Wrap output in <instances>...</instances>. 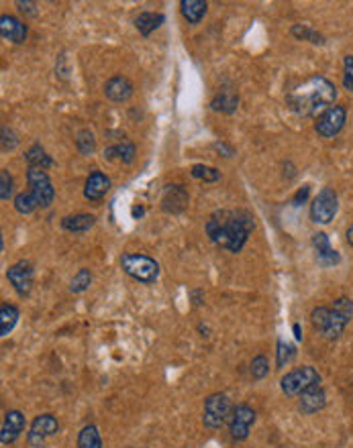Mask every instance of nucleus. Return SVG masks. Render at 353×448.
<instances>
[{"instance_id": "obj_42", "label": "nucleus", "mask_w": 353, "mask_h": 448, "mask_svg": "<svg viewBox=\"0 0 353 448\" xmlns=\"http://www.w3.org/2000/svg\"><path fill=\"white\" fill-rule=\"evenodd\" d=\"M345 236H348V242L353 247V224L348 228V232H345Z\"/></svg>"}, {"instance_id": "obj_9", "label": "nucleus", "mask_w": 353, "mask_h": 448, "mask_svg": "<svg viewBox=\"0 0 353 448\" xmlns=\"http://www.w3.org/2000/svg\"><path fill=\"white\" fill-rule=\"evenodd\" d=\"M345 121H348V110H345L343 106H337V104H335V106L327 108V110L317 119L315 129H317V133H319L321 137L333 139V137H337V135L343 131Z\"/></svg>"}, {"instance_id": "obj_22", "label": "nucleus", "mask_w": 353, "mask_h": 448, "mask_svg": "<svg viewBox=\"0 0 353 448\" xmlns=\"http://www.w3.org/2000/svg\"><path fill=\"white\" fill-rule=\"evenodd\" d=\"M210 106H212V110H217V112L233 114V112L237 110V106H239V96H237L235 92H231V90H223V92H219V94L212 98Z\"/></svg>"}, {"instance_id": "obj_21", "label": "nucleus", "mask_w": 353, "mask_h": 448, "mask_svg": "<svg viewBox=\"0 0 353 448\" xmlns=\"http://www.w3.org/2000/svg\"><path fill=\"white\" fill-rule=\"evenodd\" d=\"M164 21H166V16H164L162 12H141V14L135 18V27H137V31H139L143 37H147V35H151L156 29H160Z\"/></svg>"}, {"instance_id": "obj_10", "label": "nucleus", "mask_w": 353, "mask_h": 448, "mask_svg": "<svg viewBox=\"0 0 353 448\" xmlns=\"http://www.w3.org/2000/svg\"><path fill=\"white\" fill-rule=\"evenodd\" d=\"M58 430H60L58 420L51 414H41V416H37L31 422V428H29V434H27V443H29L31 448H43L45 440L56 436Z\"/></svg>"}, {"instance_id": "obj_15", "label": "nucleus", "mask_w": 353, "mask_h": 448, "mask_svg": "<svg viewBox=\"0 0 353 448\" xmlns=\"http://www.w3.org/2000/svg\"><path fill=\"white\" fill-rule=\"evenodd\" d=\"M327 403V393L321 385H315L311 389H306L302 395H300V401H298V408L304 416H311V414H317L319 410H323Z\"/></svg>"}, {"instance_id": "obj_25", "label": "nucleus", "mask_w": 353, "mask_h": 448, "mask_svg": "<svg viewBox=\"0 0 353 448\" xmlns=\"http://www.w3.org/2000/svg\"><path fill=\"white\" fill-rule=\"evenodd\" d=\"M25 159H27L29 167H37V169H47V167L53 165V159L45 153V149L39 143H35L31 149L27 151Z\"/></svg>"}, {"instance_id": "obj_29", "label": "nucleus", "mask_w": 353, "mask_h": 448, "mask_svg": "<svg viewBox=\"0 0 353 448\" xmlns=\"http://www.w3.org/2000/svg\"><path fill=\"white\" fill-rule=\"evenodd\" d=\"M190 173H192V177H196V179H204V182H208V184L221 179V171H217V169L210 167V165H200V163H198V165H192Z\"/></svg>"}, {"instance_id": "obj_13", "label": "nucleus", "mask_w": 353, "mask_h": 448, "mask_svg": "<svg viewBox=\"0 0 353 448\" xmlns=\"http://www.w3.org/2000/svg\"><path fill=\"white\" fill-rule=\"evenodd\" d=\"M25 424H27V420H25L23 412H19V410H8V412L4 414V418H2V426H0V443H2L4 447L12 445V443L23 434Z\"/></svg>"}, {"instance_id": "obj_34", "label": "nucleus", "mask_w": 353, "mask_h": 448, "mask_svg": "<svg viewBox=\"0 0 353 448\" xmlns=\"http://www.w3.org/2000/svg\"><path fill=\"white\" fill-rule=\"evenodd\" d=\"M269 371V365H267V359H265L264 355H258L254 361H252V367H249V373L254 379H264L265 375Z\"/></svg>"}, {"instance_id": "obj_17", "label": "nucleus", "mask_w": 353, "mask_h": 448, "mask_svg": "<svg viewBox=\"0 0 353 448\" xmlns=\"http://www.w3.org/2000/svg\"><path fill=\"white\" fill-rule=\"evenodd\" d=\"M188 206V194L182 186L172 184L166 186L164 190V198H162V208L170 214H180L184 208Z\"/></svg>"}, {"instance_id": "obj_11", "label": "nucleus", "mask_w": 353, "mask_h": 448, "mask_svg": "<svg viewBox=\"0 0 353 448\" xmlns=\"http://www.w3.org/2000/svg\"><path fill=\"white\" fill-rule=\"evenodd\" d=\"M256 424V410L247 403H239L233 410V416L229 420V430L235 440H245L252 432V426Z\"/></svg>"}, {"instance_id": "obj_6", "label": "nucleus", "mask_w": 353, "mask_h": 448, "mask_svg": "<svg viewBox=\"0 0 353 448\" xmlns=\"http://www.w3.org/2000/svg\"><path fill=\"white\" fill-rule=\"evenodd\" d=\"M321 385V375L315 367H298L290 373H286L280 381V387L286 395L294 397V395H302L306 389Z\"/></svg>"}, {"instance_id": "obj_35", "label": "nucleus", "mask_w": 353, "mask_h": 448, "mask_svg": "<svg viewBox=\"0 0 353 448\" xmlns=\"http://www.w3.org/2000/svg\"><path fill=\"white\" fill-rule=\"evenodd\" d=\"M12 196V177L6 169L0 171V200L6 202Z\"/></svg>"}, {"instance_id": "obj_26", "label": "nucleus", "mask_w": 353, "mask_h": 448, "mask_svg": "<svg viewBox=\"0 0 353 448\" xmlns=\"http://www.w3.org/2000/svg\"><path fill=\"white\" fill-rule=\"evenodd\" d=\"M78 448H102V436L94 424H88L78 434Z\"/></svg>"}, {"instance_id": "obj_12", "label": "nucleus", "mask_w": 353, "mask_h": 448, "mask_svg": "<svg viewBox=\"0 0 353 448\" xmlns=\"http://www.w3.org/2000/svg\"><path fill=\"white\" fill-rule=\"evenodd\" d=\"M33 265L29 261H16L14 265L8 267L6 277L10 282V286L14 288V292L21 298H27L33 290Z\"/></svg>"}, {"instance_id": "obj_36", "label": "nucleus", "mask_w": 353, "mask_h": 448, "mask_svg": "<svg viewBox=\"0 0 353 448\" xmlns=\"http://www.w3.org/2000/svg\"><path fill=\"white\" fill-rule=\"evenodd\" d=\"M333 310H335V312H337L339 316H343V318H345L348 322L352 320L353 303H352V299H350V298H345V296H343V298L337 299V301H335V306H333Z\"/></svg>"}, {"instance_id": "obj_5", "label": "nucleus", "mask_w": 353, "mask_h": 448, "mask_svg": "<svg viewBox=\"0 0 353 448\" xmlns=\"http://www.w3.org/2000/svg\"><path fill=\"white\" fill-rule=\"evenodd\" d=\"M311 320H313V326L329 340H335L343 334L345 326L350 324L343 316H339L333 308H325V306H319L313 310L311 314Z\"/></svg>"}, {"instance_id": "obj_32", "label": "nucleus", "mask_w": 353, "mask_h": 448, "mask_svg": "<svg viewBox=\"0 0 353 448\" xmlns=\"http://www.w3.org/2000/svg\"><path fill=\"white\" fill-rule=\"evenodd\" d=\"M90 284H92V273H90L88 269H80V271L74 275V279H72V284H70V290H72L74 294H82V292L88 290Z\"/></svg>"}, {"instance_id": "obj_40", "label": "nucleus", "mask_w": 353, "mask_h": 448, "mask_svg": "<svg viewBox=\"0 0 353 448\" xmlns=\"http://www.w3.org/2000/svg\"><path fill=\"white\" fill-rule=\"evenodd\" d=\"M308 192H311V188H308V186H304V188H302V190L296 194V198H294V204H298L300 200L304 202V200H306V196H308Z\"/></svg>"}, {"instance_id": "obj_28", "label": "nucleus", "mask_w": 353, "mask_h": 448, "mask_svg": "<svg viewBox=\"0 0 353 448\" xmlns=\"http://www.w3.org/2000/svg\"><path fill=\"white\" fill-rule=\"evenodd\" d=\"M37 208H39V204H37V200L33 198L31 192H23V194H19V196L14 198V210H16L19 214H31V212H35Z\"/></svg>"}, {"instance_id": "obj_8", "label": "nucleus", "mask_w": 353, "mask_h": 448, "mask_svg": "<svg viewBox=\"0 0 353 448\" xmlns=\"http://www.w3.org/2000/svg\"><path fill=\"white\" fill-rule=\"evenodd\" d=\"M337 210H339V198L335 190L323 188L311 204V219L317 224H329L335 219Z\"/></svg>"}, {"instance_id": "obj_16", "label": "nucleus", "mask_w": 353, "mask_h": 448, "mask_svg": "<svg viewBox=\"0 0 353 448\" xmlns=\"http://www.w3.org/2000/svg\"><path fill=\"white\" fill-rule=\"evenodd\" d=\"M0 35H2V39L19 45V43H25V39H27V27L16 16L2 14L0 16Z\"/></svg>"}, {"instance_id": "obj_14", "label": "nucleus", "mask_w": 353, "mask_h": 448, "mask_svg": "<svg viewBox=\"0 0 353 448\" xmlns=\"http://www.w3.org/2000/svg\"><path fill=\"white\" fill-rule=\"evenodd\" d=\"M313 247H315V251H317V259H319L321 265L331 267V265H337V263L341 261L339 253L331 247L329 236H327L325 232H315V234H313Z\"/></svg>"}, {"instance_id": "obj_39", "label": "nucleus", "mask_w": 353, "mask_h": 448, "mask_svg": "<svg viewBox=\"0 0 353 448\" xmlns=\"http://www.w3.org/2000/svg\"><path fill=\"white\" fill-rule=\"evenodd\" d=\"M16 6H19L23 12H29V14H33V16L37 14V10H35V4H33V2H23V0H19V2H16Z\"/></svg>"}, {"instance_id": "obj_20", "label": "nucleus", "mask_w": 353, "mask_h": 448, "mask_svg": "<svg viewBox=\"0 0 353 448\" xmlns=\"http://www.w3.org/2000/svg\"><path fill=\"white\" fill-rule=\"evenodd\" d=\"M180 8H182V14L184 18L190 23V25H198L204 14H206V8L208 4L204 0H182L180 2Z\"/></svg>"}, {"instance_id": "obj_18", "label": "nucleus", "mask_w": 353, "mask_h": 448, "mask_svg": "<svg viewBox=\"0 0 353 448\" xmlns=\"http://www.w3.org/2000/svg\"><path fill=\"white\" fill-rule=\"evenodd\" d=\"M110 190V179L102 171H92L84 186V198L90 202H100Z\"/></svg>"}, {"instance_id": "obj_37", "label": "nucleus", "mask_w": 353, "mask_h": 448, "mask_svg": "<svg viewBox=\"0 0 353 448\" xmlns=\"http://www.w3.org/2000/svg\"><path fill=\"white\" fill-rule=\"evenodd\" d=\"M19 145V139L14 135V131L10 127H2V151H12Z\"/></svg>"}, {"instance_id": "obj_38", "label": "nucleus", "mask_w": 353, "mask_h": 448, "mask_svg": "<svg viewBox=\"0 0 353 448\" xmlns=\"http://www.w3.org/2000/svg\"><path fill=\"white\" fill-rule=\"evenodd\" d=\"M343 86H345V90L353 92V55L345 58V74H343Z\"/></svg>"}, {"instance_id": "obj_19", "label": "nucleus", "mask_w": 353, "mask_h": 448, "mask_svg": "<svg viewBox=\"0 0 353 448\" xmlns=\"http://www.w3.org/2000/svg\"><path fill=\"white\" fill-rule=\"evenodd\" d=\"M104 94L112 100V102H125L133 96V84L123 77V75H114L106 82L104 86Z\"/></svg>"}, {"instance_id": "obj_33", "label": "nucleus", "mask_w": 353, "mask_h": 448, "mask_svg": "<svg viewBox=\"0 0 353 448\" xmlns=\"http://www.w3.org/2000/svg\"><path fill=\"white\" fill-rule=\"evenodd\" d=\"M76 145H78V151L82 155H90L94 151V135L90 133L88 129L80 131L78 133V139H76Z\"/></svg>"}, {"instance_id": "obj_2", "label": "nucleus", "mask_w": 353, "mask_h": 448, "mask_svg": "<svg viewBox=\"0 0 353 448\" xmlns=\"http://www.w3.org/2000/svg\"><path fill=\"white\" fill-rule=\"evenodd\" d=\"M335 96L337 90L327 77L313 75L306 82L298 84L294 90H290L286 102L298 116H321L327 108L333 106Z\"/></svg>"}, {"instance_id": "obj_23", "label": "nucleus", "mask_w": 353, "mask_h": 448, "mask_svg": "<svg viewBox=\"0 0 353 448\" xmlns=\"http://www.w3.org/2000/svg\"><path fill=\"white\" fill-rule=\"evenodd\" d=\"M21 318V312L16 306L12 303H0V336H8L12 332V328L16 326Z\"/></svg>"}, {"instance_id": "obj_30", "label": "nucleus", "mask_w": 353, "mask_h": 448, "mask_svg": "<svg viewBox=\"0 0 353 448\" xmlns=\"http://www.w3.org/2000/svg\"><path fill=\"white\" fill-rule=\"evenodd\" d=\"M296 355V349L290 345V343H284V340H278V351H276V365L278 369L286 367Z\"/></svg>"}, {"instance_id": "obj_4", "label": "nucleus", "mask_w": 353, "mask_h": 448, "mask_svg": "<svg viewBox=\"0 0 353 448\" xmlns=\"http://www.w3.org/2000/svg\"><path fill=\"white\" fill-rule=\"evenodd\" d=\"M235 406L231 403L227 393H212L204 399V412H202V422L206 428L217 430L223 424H227L233 416Z\"/></svg>"}, {"instance_id": "obj_31", "label": "nucleus", "mask_w": 353, "mask_h": 448, "mask_svg": "<svg viewBox=\"0 0 353 448\" xmlns=\"http://www.w3.org/2000/svg\"><path fill=\"white\" fill-rule=\"evenodd\" d=\"M292 35L298 37V39H302V41L317 43V45H323V43H325V39H323L317 31H313L308 25H294V27H292Z\"/></svg>"}, {"instance_id": "obj_1", "label": "nucleus", "mask_w": 353, "mask_h": 448, "mask_svg": "<svg viewBox=\"0 0 353 448\" xmlns=\"http://www.w3.org/2000/svg\"><path fill=\"white\" fill-rule=\"evenodd\" d=\"M256 230V219L247 210H217L206 221V234L208 238L229 251V253H241L247 238Z\"/></svg>"}, {"instance_id": "obj_7", "label": "nucleus", "mask_w": 353, "mask_h": 448, "mask_svg": "<svg viewBox=\"0 0 353 448\" xmlns=\"http://www.w3.org/2000/svg\"><path fill=\"white\" fill-rule=\"evenodd\" d=\"M27 182H29V188H31L29 192L37 200L39 208L51 206V202L56 198V190H53V184H51L49 175L45 173V169L29 167L27 169Z\"/></svg>"}, {"instance_id": "obj_24", "label": "nucleus", "mask_w": 353, "mask_h": 448, "mask_svg": "<svg viewBox=\"0 0 353 448\" xmlns=\"http://www.w3.org/2000/svg\"><path fill=\"white\" fill-rule=\"evenodd\" d=\"M96 223V219L92 214H74V216H66L62 221V228L68 232H86Z\"/></svg>"}, {"instance_id": "obj_41", "label": "nucleus", "mask_w": 353, "mask_h": 448, "mask_svg": "<svg viewBox=\"0 0 353 448\" xmlns=\"http://www.w3.org/2000/svg\"><path fill=\"white\" fill-rule=\"evenodd\" d=\"M292 330H294V336H296V340H302V330H300V324H294V326H292Z\"/></svg>"}, {"instance_id": "obj_27", "label": "nucleus", "mask_w": 353, "mask_h": 448, "mask_svg": "<svg viewBox=\"0 0 353 448\" xmlns=\"http://www.w3.org/2000/svg\"><path fill=\"white\" fill-rule=\"evenodd\" d=\"M114 155H117L123 163H131V161L135 159V145L129 143V141H123V143H119V145H112V147L104 149V157H106V159H112Z\"/></svg>"}, {"instance_id": "obj_3", "label": "nucleus", "mask_w": 353, "mask_h": 448, "mask_svg": "<svg viewBox=\"0 0 353 448\" xmlns=\"http://www.w3.org/2000/svg\"><path fill=\"white\" fill-rule=\"evenodd\" d=\"M121 267L123 271L133 277L139 284L151 286L160 277V263L147 255H137V253H125L121 257Z\"/></svg>"}]
</instances>
